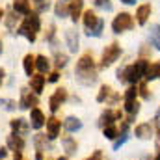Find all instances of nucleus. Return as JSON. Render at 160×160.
Segmentation results:
<instances>
[{"mask_svg": "<svg viewBox=\"0 0 160 160\" xmlns=\"http://www.w3.org/2000/svg\"><path fill=\"white\" fill-rule=\"evenodd\" d=\"M77 75L84 84H89L95 80V65H93V58L91 54H84L77 63Z\"/></svg>", "mask_w": 160, "mask_h": 160, "instance_id": "obj_1", "label": "nucleus"}, {"mask_svg": "<svg viewBox=\"0 0 160 160\" xmlns=\"http://www.w3.org/2000/svg\"><path fill=\"white\" fill-rule=\"evenodd\" d=\"M147 69H149L147 62H145V60H138L134 65H128L123 73L119 71V73H118V75H119L118 78H119V80H128V82H132V84H134V82H138V80L147 73Z\"/></svg>", "mask_w": 160, "mask_h": 160, "instance_id": "obj_2", "label": "nucleus"}, {"mask_svg": "<svg viewBox=\"0 0 160 160\" xmlns=\"http://www.w3.org/2000/svg\"><path fill=\"white\" fill-rule=\"evenodd\" d=\"M39 28H41V22H39L38 13H30V15H26L24 22L21 24L19 34H22L28 41H32V43H34V41H36V34L39 32Z\"/></svg>", "mask_w": 160, "mask_h": 160, "instance_id": "obj_3", "label": "nucleus"}, {"mask_svg": "<svg viewBox=\"0 0 160 160\" xmlns=\"http://www.w3.org/2000/svg\"><path fill=\"white\" fill-rule=\"evenodd\" d=\"M128 28H132V17H130L128 13H119V15L114 19V22H112V30H114L116 34H121V32H125V30H128Z\"/></svg>", "mask_w": 160, "mask_h": 160, "instance_id": "obj_4", "label": "nucleus"}, {"mask_svg": "<svg viewBox=\"0 0 160 160\" xmlns=\"http://www.w3.org/2000/svg\"><path fill=\"white\" fill-rule=\"evenodd\" d=\"M121 54V47L118 43H112L110 47H106V50H104V54H102V67H108V65H112L118 58H119Z\"/></svg>", "mask_w": 160, "mask_h": 160, "instance_id": "obj_5", "label": "nucleus"}, {"mask_svg": "<svg viewBox=\"0 0 160 160\" xmlns=\"http://www.w3.org/2000/svg\"><path fill=\"white\" fill-rule=\"evenodd\" d=\"M67 99V91L63 89V88H60V89H56V93L50 97V101H48V106H50V110L52 112H56L60 106H62V102Z\"/></svg>", "mask_w": 160, "mask_h": 160, "instance_id": "obj_6", "label": "nucleus"}, {"mask_svg": "<svg viewBox=\"0 0 160 160\" xmlns=\"http://www.w3.org/2000/svg\"><path fill=\"white\" fill-rule=\"evenodd\" d=\"M60 128H62V121H60V119H56V118L47 119V136H48V140L58 138Z\"/></svg>", "mask_w": 160, "mask_h": 160, "instance_id": "obj_7", "label": "nucleus"}, {"mask_svg": "<svg viewBox=\"0 0 160 160\" xmlns=\"http://www.w3.org/2000/svg\"><path fill=\"white\" fill-rule=\"evenodd\" d=\"M99 22H101V21H99V17H97L91 9L84 13V24H86V28H88V34H91V32L99 26Z\"/></svg>", "mask_w": 160, "mask_h": 160, "instance_id": "obj_8", "label": "nucleus"}, {"mask_svg": "<svg viewBox=\"0 0 160 160\" xmlns=\"http://www.w3.org/2000/svg\"><path fill=\"white\" fill-rule=\"evenodd\" d=\"M30 121H32V127H34V128H41V127L45 125V116H43V112H41L39 108H32V112H30Z\"/></svg>", "mask_w": 160, "mask_h": 160, "instance_id": "obj_9", "label": "nucleus"}, {"mask_svg": "<svg viewBox=\"0 0 160 160\" xmlns=\"http://www.w3.org/2000/svg\"><path fill=\"white\" fill-rule=\"evenodd\" d=\"M11 128H13V134H15V136H21V134H26V132H28V125H26V121L21 119V118L11 121Z\"/></svg>", "mask_w": 160, "mask_h": 160, "instance_id": "obj_10", "label": "nucleus"}, {"mask_svg": "<svg viewBox=\"0 0 160 160\" xmlns=\"http://www.w3.org/2000/svg\"><path fill=\"white\" fill-rule=\"evenodd\" d=\"M149 15H151V6L149 4H143V6H140L136 9V17H138V22L140 24H145V21H147Z\"/></svg>", "mask_w": 160, "mask_h": 160, "instance_id": "obj_11", "label": "nucleus"}, {"mask_svg": "<svg viewBox=\"0 0 160 160\" xmlns=\"http://www.w3.org/2000/svg\"><path fill=\"white\" fill-rule=\"evenodd\" d=\"M82 6H84V0H71V4H69V13H71V19H73V21H77L80 17Z\"/></svg>", "mask_w": 160, "mask_h": 160, "instance_id": "obj_12", "label": "nucleus"}, {"mask_svg": "<svg viewBox=\"0 0 160 160\" xmlns=\"http://www.w3.org/2000/svg\"><path fill=\"white\" fill-rule=\"evenodd\" d=\"M151 134H153V128H151V123H142V125H138L136 127V136L138 138H151Z\"/></svg>", "mask_w": 160, "mask_h": 160, "instance_id": "obj_13", "label": "nucleus"}, {"mask_svg": "<svg viewBox=\"0 0 160 160\" xmlns=\"http://www.w3.org/2000/svg\"><path fill=\"white\" fill-rule=\"evenodd\" d=\"M30 86H32V89H34L36 93H41L43 88H45V77H43V75H34V77L30 78Z\"/></svg>", "mask_w": 160, "mask_h": 160, "instance_id": "obj_14", "label": "nucleus"}, {"mask_svg": "<svg viewBox=\"0 0 160 160\" xmlns=\"http://www.w3.org/2000/svg\"><path fill=\"white\" fill-rule=\"evenodd\" d=\"M34 69H36V58L32 54H26L24 56V71H26V75L30 78L34 77Z\"/></svg>", "mask_w": 160, "mask_h": 160, "instance_id": "obj_15", "label": "nucleus"}, {"mask_svg": "<svg viewBox=\"0 0 160 160\" xmlns=\"http://www.w3.org/2000/svg\"><path fill=\"white\" fill-rule=\"evenodd\" d=\"M13 8H15L17 13L30 15V2L28 0H13Z\"/></svg>", "mask_w": 160, "mask_h": 160, "instance_id": "obj_16", "label": "nucleus"}, {"mask_svg": "<svg viewBox=\"0 0 160 160\" xmlns=\"http://www.w3.org/2000/svg\"><path fill=\"white\" fill-rule=\"evenodd\" d=\"M38 104V97L30 95V93H22V99H21V108H30V106H36Z\"/></svg>", "mask_w": 160, "mask_h": 160, "instance_id": "obj_17", "label": "nucleus"}, {"mask_svg": "<svg viewBox=\"0 0 160 160\" xmlns=\"http://www.w3.org/2000/svg\"><path fill=\"white\" fill-rule=\"evenodd\" d=\"M8 145H9L11 149H15V151H21V149H22V145H24V142H22V138H21V136L11 134V136L8 138Z\"/></svg>", "mask_w": 160, "mask_h": 160, "instance_id": "obj_18", "label": "nucleus"}, {"mask_svg": "<svg viewBox=\"0 0 160 160\" xmlns=\"http://www.w3.org/2000/svg\"><path fill=\"white\" fill-rule=\"evenodd\" d=\"M145 77H147V80L158 78V77H160V62H155L153 65H149V69H147Z\"/></svg>", "mask_w": 160, "mask_h": 160, "instance_id": "obj_19", "label": "nucleus"}, {"mask_svg": "<svg viewBox=\"0 0 160 160\" xmlns=\"http://www.w3.org/2000/svg\"><path fill=\"white\" fill-rule=\"evenodd\" d=\"M63 125H65V128H67L69 132H75V130H78L80 127H82L80 119H77V118H67Z\"/></svg>", "mask_w": 160, "mask_h": 160, "instance_id": "obj_20", "label": "nucleus"}, {"mask_svg": "<svg viewBox=\"0 0 160 160\" xmlns=\"http://www.w3.org/2000/svg\"><path fill=\"white\" fill-rule=\"evenodd\" d=\"M36 67L39 69V73H47L48 67H50V63H48V60L45 56H36Z\"/></svg>", "mask_w": 160, "mask_h": 160, "instance_id": "obj_21", "label": "nucleus"}, {"mask_svg": "<svg viewBox=\"0 0 160 160\" xmlns=\"http://www.w3.org/2000/svg\"><path fill=\"white\" fill-rule=\"evenodd\" d=\"M65 38H67V43H69V48L75 52L78 48V38H75V32H71V30L65 34Z\"/></svg>", "mask_w": 160, "mask_h": 160, "instance_id": "obj_22", "label": "nucleus"}, {"mask_svg": "<svg viewBox=\"0 0 160 160\" xmlns=\"http://www.w3.org/2000/svg\"><path fill=\"white\" fill-rule=\"evenodd\" d=\"M63 147L67 153H77V142L73 138H63Z\"/></svg>", "mask_w": 160, "mask_h": 160, "instance_id": "obj_23", "label": "nucleus"}, {"mask_svg": "<svg viewBox=\"0 0 160 160\" xmlns=\"http://www.w3.org/2000/svg\"><path fill=\"white\" fill-rule=\"evenodd\" d=\"M125 110H127L128 114H132V116H134V114L140 110V104H138L136 101H125Z\"/></svg>", "mask_w": 160, "mask_h": 160, "instance_id": "obj_24", "label": "nucleus"}, {"mask_svg": "<svg viewBox=\"0 0 160 160\" xmlns=\"http://www.w3.org/2000/svg\"><path fill=\"white\" fill-rule=\"evenodd\" d=\"M114 118H118V116H116V114H112V112H104V114L101 116V125H104V127H106V125H110V123L114 121Z\"/></svg>", "mask_w": 160, "mask_h": 160, "instance_id": "obj_25", "label": "nucleus"}, {"mask_svg": "<svg viewBox=\"0 0 160 160\" xmlns=\"http://www.w3.org/2000/svg\"><path fill=\"white\" fill-rule=\"evenodd\" d=\"M67 11H69V6H65V4H62V2L56 4V15H58V17H65Z\"/></svg>", "mask_w": 160, "mask_h": 160, "instance_id": "obj_26", "label": "nucleus"}, {"mask_svg": "<svg viewBox=\"0 0 160 160\" xmlns=\"http://www.w3.org/2000/svg\"><path fill=\"white\" fill-rule=\"evenodd\" d=\"M116 134H118L116 127H112V125L104 127V138H108V140H114V138H116Z\"/></svg>", "mask_w": 160, "mask_h": 160, "instance_id": "obj_27", "label": "nucleus"}, {"mask_svg": "<svg viewBox=\"0 0 160 160\" xmlns=\"http://www.w3.org/2000/svg\"><path fill=\"white\" fill-rule=\"evenodd\" d=\"M110 91H112V89H110V86H102V88H101V93L97 95V101H99V102H102V101L108 97V93H110Z\"/></svg>", "mask_w": 160, "mask_h": 160, "instance_id": "obj_28", "label": "nucleus"}, {"mask_svg": "<svg viewBox=\"0 0 160 160\" xmlns=\"http://www.w3.org/2000/svg\"><path fill=\"white\" fill-rule=\"evenodd\" d=\"M136 95H138V91H136V88L132 86V88L127 89V93H125V101H136Z\"/></svg>", "mask_w": 160, "mask_h": 160, "instance_id": "obj_29", "label": "nucleus"}, {"mask_svg": "<svg viewBox=\"0 0 160 160\" xmlns=\"http://www.w3.org/2000/svg\"><path fill=\"white\" fill-rule=\"evenodd\" d=\"M34 4H36V9L38 11H43V9L48 8V2L47 0H34Z\"/></svg>", "mask_w": 160, "mask_h": 160, "instance_id": "obj_30", "label": "nucleus"}, {"mask_svg": "<svg viewBox=\"0 0 160 160\" xmlns=\"http://www.w3.org/2000/svg\"><path fill=\"white\" fill-rule=\"evenodd\" d=\"M56 60H58V62H56V63H58V67H63V65L67 63V56H63V54H58V56H56Z\"/></svg>", "mask_w": 160, "mask_h": 160, "instance_id": "obj_31", "label": "nucleus"}, {"mask_svg": "<svg viewBox=\"0 0 160 160\" xmlns=\"http://www.w3.org/2000/svg\"><path fill=\"white\" fill-rule=\"evenodd\" d=\"M86 160H102V153L101 151H95L93 157H89V158H86Z\"/></svg>", "mask_w": 160, "mask_h": 160, "instance_id": "obj_32", "label": "nucleus"}, {"mask_svg": "<svg viewBox=\"0 0 160 160\" xmlns=\"http://www.w3.org/2000/svg\"><path fill=\"white\" fill-rule=\"evenodd\" d=\"M125 140H127V136H123V138H119L116 143H114V149H119L121 147V143H125Z\"/></svg>", "mask_w": 160, "mask_h": 160, "instance_id": "obj_33", "label": "nucleus"}, {"mask_svg": "<svg viewBox=\"0 0 160 160\" xmlns=\"http://www.w3.org/2000/svg\"><path fill=\"white\" fill-rule=\"evenodd\" d=\"M58 78H60V75H58V73H50V77H48V82H56Z\"/></svg>", "mask_w": 160, "mask_h": 160, "instance_id": "obj_34", "label": "nucleus"}, {"mask_svg": "<svg viewBox=\"0 0 160 160\" xmlns=\"http://www.w3.org/2000/svg\"><path fill=\"white\" fill-rule=\"evenodd\" d=\"M6 155H8V149L6 147H0V160L6 158Z\"/></svg>", "mask_w": 160, "mask_h": 160, "instance_id": "obj_35", "label": "nucleus"}, {"mask_svg": "<svg viewBox=\"0 0 160 160\" xmlns=\"http://www.w3.org/2000/svg\"><path fill=\"white\" fill-rule=\"evenodd\" d=\"M140 93H142V97H149V93H147V88H145V86H142Z\"/></svg>", "mask_w": 160, "mask_h": 160, "instance_id": "obj_36", "label": "nucleus"}, {"mask_svg": "<svg viewBox=\"0 0 160 160\" xmlns=\"http://www.w3.org/2000/svg\"><path fill=\"white\" fill-rule=\"evenodd\" d=\"M13 160H22V155H21V153H15V157H13Z\"/></svg>", "mask_w": 160, "mask_h": 160, "instance_id": "obj_37", "label": "nucleus"}, {"mask_svg": "<svg viewBox=\"0 0 160 160\" xmlns=\"http://www.w3.org/2000/svg\"><path fill=\"white\" fill-rule=\"evenodd\" d=\"M104 2H108V0H95L97 6H104Z\"/></svg>", "mask_w": 160, "mask_h": 160, "instance_id": "obj_38", "label": "nucleus"}, {"mask_svg": "<svg viewBox=\"0 0 160 160\" xmlns=\"http://www.w3.org/2000/svg\"><path fill=\"white\" fill-rule=\"evenodd\" d=\"M4 75H6V73H4V69H0V84H2V80H4Z\"/></svg>", "mask_w": 160, "mask_h": 160, "instance_id": "obj_39", "label": "nucleus"}, {"mask_svg": "<svg viewBox=\"0 0 160 160\" xmlns=\"http://www.w3.org/2000/svg\"><path fill=\"white\" fill-rule=\"evenodd\" d=\"M121 2H125V4H134V0H121Z\"/></svg>", "mask_w": 160, "mask_h": 160, "instance_id": "obj_40", "label": "nucleus"}, {"mask_svg": "<svg viewBox=\"0 0 160 160\" xmlns=\"http://www.w3.org/2000/svg\"><path fill=\"white\" fill-rule=\"evenodd\" d=\"M2 15H4V9H2V8H0V19H2Z\"/></svg>", "mask_w": 160, "mask_h": 160, "instance_id": "obj_41", "label": "nucleus"}, {"mask_svg": "<svg viewBox=\"0 0 160 160\" xmlns=\"http://www.w3.org/2000/svg\"><path fill=\"white\" fill-rule=\"evenodd\" d=\"M58 160H67V158H65V157H60V158H58Z\"/></svg>", "mask_w": 160, "mask_h": 160, "instance_id": "obj_42", "label": "nucleus"}, {"mask_svg": "<svg viewBox=\"0 0 160 160\" xmlns=\"http://www.w3.org/2000/svg\"><path fill=\"white\" fill-rule=\"evenodd\" d=\"M0 52H2V41H0Z\"/></svg>", "mask_w": 160, "mask_h": 160, "instance_id": "obj_43", "label": "nucleus"}, {"mask_svg": "<svg viewBox=\"0 0 160 160\" xmlns=\"http://www.w3.org/2000/svg\"><path fill=\"white\" fill-rule=\"evenodd\" d=\"M155 160H160V155H158V157H157V158H155Z\"/></svg>", "mask_w": 160, "mask_h": 160, "instance_id": "obj_44", "label": "nucleus"}]
</instances>
